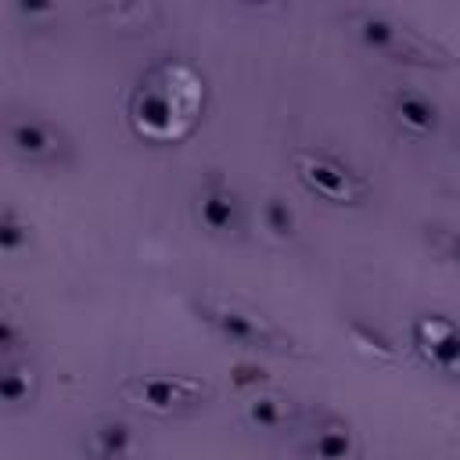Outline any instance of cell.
<instances>
[{
    "label": "cell",
    "instance_id": "6da1fadb",
    "mask_svg": "<svg viewBox=\"0 0 460 460\" xmlns=\"http://www.w3.org/2000/svg\"><path fill=\"white\" fill-rule=\"evenodd\" d=\"M205 104V83L187 61L151 65L129 93V126L151 144H176L194 133Z\"/></svg>",
    "mask_w": 460,
    "mask_h": 460
},
{
    "label": "cell",
    "instance_id": "7a4b0ae2",
    "mask_svg": "<svg viewBox=\"0 0 460 460\" xmlns=\"http://www.w3.org/2000/svg\"><path fill=\"white\" fill-rule=\"evenodd\" d=\"M349 22H352L356 40H359L367 50H377V54H385V58H392V61L435 65V68L453 65V54H449L446 47H438V43L428 40L424 32H417V29H410V25L395 22V18H388L385 11L363 7V11H352Z\"/></svg>",
    "mask_w": 460,
    "mask_h": 460
},
{
    "label": "cell",
    "instance_id": "3957f363",
    "mask_svg": "<svg viewBox=\"0 0 460 460\" xmlns=\"http://www.w3.org/2000/svg\"><path fill=\"white\" fill-rule=\"evenodd\" d=\"M198 313H201V320H205L216 334H223V338L234 341V345L262 349V352H291V356L302 352V349L295 345V338H291L288 331H280L270 316H259V313H252V309H244V305H237V302H226V298L208 295V298L198 302Z\"/></svg>",
    "mask_w": 460,
    "mask_h": 460
},
{
    "label": "cell",
    "instance_id": "277c9868",
    "mask_svg": "<svg viewBox=\"0 0 460 460\" xmlns=\"http://www.w3.org/2000/svg\"><path fill=\"white\" fill-rule=\"evenodd\" d=\"M291 165L305 190H313L334 205H356L370 190L359 172H352L345 162H338L334 155H323V151H295Z\"/></svg>",
    "mask_w": 460,
    "mask_h": 460
},
{
    "label": "cell",
    "instance_id": "5b68a950",
    "mask_svg": "<svg viewBox=\"0 0 460 460\" xmlns=\"http://www.w3.org/2000/svg\"><path fill=\"white\" fill-rule=\"evenodd\" d=\"M122 399L151 410V413H169L180 406H194L208 395V385L190 374H133L119 385Z\"/></svg>",
    "mask_w": 460,
    "mask_h": 460
},
{
    "label": "cell",
    "instance_id": "8992f818",
    "mask_svg": "<svg viewBox=\"0 0 460 460\" xmlns=\"http://www.w3.org/2000/svg\"><path fill=\"white\" fill-rule=\"evenodd\" d=\"M410 341L417 356L442 377L460 381V323L442 313H417L410 323Z\"/></svg>",
    "mask_w": 460,
    "mask_h": 460
},
{
    "label": "cell",
    "instance_id": "52a82bcc",
    "mask_svg": "<svg viewBox=\"0 0 460 460\" xmlns=\"http://www.w3.org/2000/svg\"><path fill=\"white\" fill-rule=\"evenodd\" d=\"M7 140H11L14 155H22L29 162H54L61 155V147H65L61 133L50 122L36 119V115H14L7 122Z\"/></svg>",
    "mask_w": 460,
    "mask_h": 460
},
{
    "label": "cell",
    "instance_id": "ba28073f",
    "mask_svg": "<svg viewBox=\"0 0 460 460\" xmlns=\"http://www.w3.org/2000/svg\"><path fill=\"white\" fill-rule=\"evenodd\" d=\"M305 453L316 460H352L359 453V442L349 420H341L338 413H323L305 431Z\"/></svg>",
    "mask_w": 460,
    "mask_h": 460
},
{
    "label": "cell",
    "instance_id": "9c48e42d",
    "mask_svg": "<svg viewBox=\"0 0 460 460\" xmlns=\"http://www.w3.org/2000/svg\"><path fill=\"white\" fill-rule=\"evenodd\" d=\"M198 219L212 234H234L241 226V201L234 187L219 176H212L198 194Z\"/></svg>",
    "mask_w": 460,
    "mask_h": 460
},
{
    "label": "cell",
    "instance_id": "30bf717a",
    "mask_svg": "<svg viewBox=\"0 0 460 460\" xmlns=\"http://www.w3.org/2000/svg\"><path fill=\"white\" fill-rule=\"evenodd\" d=\"M388 111L413 137H431L438 129V104L413 86H395L388 93Z\"/></svg>",
    "mask_w": 460,
    "mask_h": 460
},
{
    "label": "cell",
    "instance_id": "8fae6325",
    "mask_svg": "<svg viewBox=\"0 0 460 460\" xmlns=\"http://www.w3.org/2000/svg\"><path fill=\"white\" fill-rule=\"evenodd\" d=\"M133 431H129V424H122V420H97L90 431H86V438H83V449H86V456L90 460H126L129 453H133Z\"/></svg>",
    "mask_w": 460,
    "mask_h": 460
},
{
    "label": "cell",
    "instance_id": "7c38bea8",
    "mask_svg": "<svg viewBox=\"0 0 460 460\" xmlns=\"http://www.w3.org/2000/svg\"><path fill=\"white\" fill-rule=\"evenodd\" d=\"M244 420L262 431H280L295 420V402L277 392H252L244 402Z\"/></svg>",
    "mask_w": 460,
    "mask_h": 460
},
{
    "label": "cell",
    "instance_id": "4fadbf2b",
    "mask_svg": "<svg viewBox=\"0 0 460 460\" xmlns=\"http://www.w3.org/2000/svg\"><path fill=\"white\" fill-rule=\"evenodd\" d=\"M32 385H36L32 367H25L18 359H7L4 363V374H0V395H4V402H11V406L29 402L32 399Z\"/></svg>",
    "mask_w": 460,
    "mask_h": 460
},
{
    "label": "cell",
    "instance_id": "5bb4252c",
    "mask_svg": "<svg viewBox=\"0 0 460 460\" xmlns=\"http://www.w3.org/2000/svg\"><path fill=\"white\" fill-rule=\"evenodd\" d=\"M262 226L273 237H291L295 234V212L284 198H266L262 201Z\"/></svg>",
    "mask_w": 460,
    "mask_h": 460
},
{
    "label": "cell",
    "instance_id": "9a60e30c",
    "mask_svg": "<svg viewBox=\"0 0 460 460\" xmlns=\"http://www.w3.org/2000/svg\"><path fill=\"white\" fill-rule=\"evenodd\" d=\"M25 241H29V226L18 223L14 208H4V216H0V252L14 255V252H22Z\"/></svg>",
    "mask_w": 460,
    "mask_h": 460
},
{
    "label": "cell",
    "instance_id": "2e32d148",
    "mask_svg": "<svg viewBox=\"0 0 460 460\" xmlns=\"http://www.w3.org/2000/svg\"><path fill=\"white\" fill-rule=\"evenodd\" d=\"M230 377H234V385H237V388H255V392H259V385L266 381V370H262V367H255V363H234Z\"/></svg>",
    "mask_w": 460,
    "mask_h": 460
},
{
    "label": "cell",
    "instance_id": "e0dca14e",
    "mask_svg": "<svg viewBox=\"0 0 460 460\" xmlns=\"http://www.w3.org/2000/svg\"><path fill=\"white\" fill-rule=\"evenodd\" d=\"M438 248L446 252V259H453V262L460 266V234H456V230H446V234H438Z\"/></svg>",
    "mask_w": 460,
    "mask_h": 460
}]
</instances>
